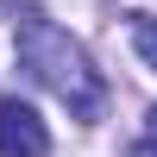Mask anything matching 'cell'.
I'll return each mask as SVG.
<instances>
[{"mask_svg":"<svg viewBox=\"0 0 157 157\" xmlns=\"http://www.w3.org/2000/svg\"><path fill=\"white\" fill-rule=\"evenodd\" d=\"M126 157H157V138H138V145L126 151Z\"/></svg>","mask_w":157,"mask_h":157,"instance_id":"obj_4","label":"cell"},{"mask_svg":"<svg viewBox=\"0 0 157 157\" xmlns=\"http://www.w3.org/2000/svg\"><path fill=\"white\" fill-rule=\"evenodd\" d=\"M13 50H19V69L32 75L38 88H50V94H57L75 120L94 126L101 113H107V82H101L94 57H88V50L75 44L63 25H50L44 13H25V19H19Z\"/></svg>","mask_w":157,"mask_h":157,"instance_id":"obj_1","label":"cell"},{"mask_svg":"<svg viewBox=\"0 0 157 157\" xmlns=\"http://www.w3.org/2000/svg\"><path fill=\"white\" fill-rule=\"evenodd\" d=\"M132 50L157 69V19H151V13H132Z\"/></svg>","mask_w":157,"mask_h":157,"instance_id":"obj_3","label":"cell"},{"mask_svg":"<svg viewBox=\"0 0 157 157\" xmlns=\"http://www.w3.org/2000/svg\"><path fill=\"white\" fill-rule=\"evenodd\" d=\"M50 132L25 101H0V157H44Z\"/></svg>","mask_w":157,"mask_h":157,"instance_id":"obj_2","label":"cell"},{"mask_svg":"<svg viewBox=\"0 0 157 157\" xmlns=\"http://www.w3.org/2000/svg\"><path fill=\"white\" fill-rule=\"evenodd\" d=\"M151 138H157V107H151Z\"/></svg>","mask_w":157,"mask_h":157,"instance_id":"obj_5","label":"cell"}]
</instances>
